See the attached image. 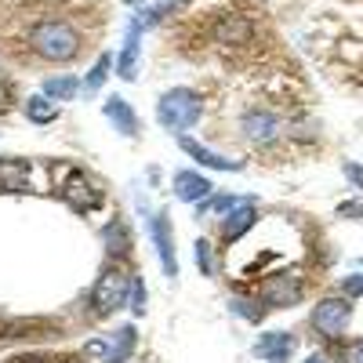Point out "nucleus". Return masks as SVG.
I'll return each instance as SVG.
<instances>
[{"instance_id": "f257e3e1", "label": "nucleus", "mask_w": 363, "mask_h": 363, "mask_svg": "<svg viewBox=\"0 0 363 363\" xmlns=\"http://www.w3.org/2000/svg\"><path fill=\"white\" fill-rule=\"evenodd\" d=\"M29 48L48 62H73L80 55V33L69 22H40L29 33Z\"/></svg>"}, {"instance_id": "f03ea898", "label": "nucleus", "mask_w": 363, "mask_h": 363, "mask_svg": "<svg viewBox=\"0 0 363 363\" xmlns=\"http://www.w3.org/2000/svg\"><path fill=\"white\" fill-rule=\"evenodd\" d=\"M157 116H160V128L174 131V135H186L193 124H200L203 116V99L189 87H174L167 95H160L157 102Z\"/></svg>"}, {"instance_id": "7ed1b4c3", "label": "nucleus", "mask_w": 363, "mask_h": 363, "mask_svg": "<svg viewBox=\"0 0 363 363\" xmlns=\"http://www.w3.org/2000/svg\"><path fill=\"white\" fill-rule=\"evenodd\" d=\"M128 294H131V280H124V272L109 265L95 280V287H91V309H95V316H109L124 306Z\"/></svg>"}, {"instance_id": "20e7f679", "label": "nucleus", "mask_w": 363, "mask_h": 363, "mask_svg": "<svg viewBox=\"0 0 363 363\" xmlns=\"http://www.w3.org/2000/svg\"><path fill=\"white\" fill-rule=\"evenodd\" d=\"M258 294H262L265 306L287 309V306H298V301H301V280L291 277V272H277V277H265L258 284Z\"/></svg>"}, {"instance_id": "39448f33", "label": "nucleus", "mask_w": 363, "mask_h": 363, "mask_svg": "<svg viewBox=\"0 0 363 363\" xmlns=\"http://www.w3.org/2000/svg\"><path fill=\"white\" fill-rule=\"evenodd\" d=\"M349 323H352V309H349V301H342V298H323L320 306L313 309V327L320 330V335H327V338H338Z\"/></svg>"}, {"instance_id": "423d86ee", "label": "nucleus", "mask_w": 363, "mask_h": 363, "mask_svg": "<svg viewBox=\"0 0 363 363\" xmlns=\"http://www.w3.org/2000/svg\"><path fill=\"white\" fill-rule=\"evenodd\" d=\"M186 153L196 160V164H203V167H211V171H240L244 164L240 160H233V157H218V153H211L207 145H200L196 138H189V135H182V142H178Z\"/></svg>"}, {"instance_id": "0eeeda50", "label": "nucleus", "mask_w": 363, "mask_h": 363, "mask_svg": "<svg viewBox=\"0 0 363 363\" xmlns=\"http://www.w3.org/2000/svg\"><path fill=\"white\" fill-rule=\"evenodd\" d=\"M138 33H142V22L131 18L128 22V40H124V48H120V55H116V73L124 80H135V73H138Z\"/></svg>"}, {"instance_id": "6e6552de", "label": "nucleus", "mask_w": 363, "mask_h": 363, "mask_svg": "<svg viewBox=\"0 0 363 363\" xmlns=\"http://www.w3.org/2000/svg\"><path fill=\"white\" fill-rule=\"evenodd\" d=\"M291 349H294V338L287 335V330H269V335H262L255 342V352L272 359V363H287L291 359Z\"/></svg>"}, {"instance_id": "1a4fd4ad", "label": "nucleus", "mask_w": 363, "mask_h": 363, "mask_svg": "<svg viewBox=\"0 0 363 363\" xmlns=\"http://www.w3.org/2000/svg\"><path fill=\"white\" fill-rule=\"evenodd\" d=\"M149 229H153V244L160 251V265L167 277H178V262H174V244H171V225L164 215H157L153 222H149Z\"/></svg>"}, {"instance_id": "9d476101", "label": "nucleus", "mask_w": 363, "mask_h": 363, "mask_svg": "<svg viewBox=\"0 0 363 363\" xmlns=\"http://www.w3.org/2000/svg\"><path fill=\"white\" fill-rule=\"evenodd\" d=\"M207 193H211V182H207L203 174H196V171H178V174H174V196H178V200L196 203V200H203Z\"/></svg>"}, {"instance_id": "9b49d317", "label": "nucleus", "mask_w": 363, "mask_h": 363, "mask_svg": "<svg viewBox=\"0 0 363 363\" xmlns=\"http://www.w3.org/2000/svg\"><path fill=\"white\" fill-rule=\"evenodd\" d=\"M62 200L84 211V207H95V203H99V189L87 182V174H80V171H77V174L66 182V186H62Z\"/></svg>"}, {"instance_id": "f8f14e48", "label": "nucleus", "mask_w": 363, "mask_h": 363, "mask_svg": "<svg viewBox=\"0 0 363 363\" xmlns=\"http://www.w3.org/2000/svg\"><path fill=\"white\" fill-rule=\"evenodd\" d=\"M244 135H247L251 142H258V145H269L272 138L280 135L277 116H272V113H247V116H244Z\"/></svg>"}, {"instance_id": "ddd939ff", "label": "nucleus", "mask_w": 363, "mask_h": 363, "mask_svg": "<svg viewBox=\"0 0 363 363\" xmlns=\"http://www.w3.org/2000/svg\"><path fill=\"white\" fill-rule=\"evenodd\" d=\"M33 182H29V164L18 160V157H8L0 160V189H11V193H22L29 189Z\"/></svg>"}, {"instance_id": "4468645a", "label": "nucleus", "mask_w": 363, "mask_h": 363, "mask_svg": "<svg viewBox=\"0 0 363 363\" xmlns=\"http://www.w3.org/2000/svg\"><path fill=\"white\" fill-rule=\"evenodd\" d=\"M215 37H218L222 44H247V40L255 37V26H251L247 18H240V15H229V18L218 22Z\"/></svg>"}, {"instance_id": "2eb2a0df", "label": "nucleus", "mask_w": 363, "mask_h": 363, "mask_svg": "<svg viewBox=\"0 0 363 363\" xmlns=\"http://www.w3.org/2000/svg\"><path fill=\"white\" fill-rule=\"evenodd\" d=\"M106 116H109V124L120 131V135H138V120H135V109L124 102V99H109L106 102Z\"/></svg>"}, {"instance_id": "dca6fc26", "label": "nucleus", "mask_w": 363, "mask_h": 363, "mask_svg": "<svg viewBox=\"0 0 363 363\" xmlns=\"http://www.w3.org/2000/svg\"><path fill=\"white\" fill-rule=\"evenodd\" d=\"M258 222V211L251 207V203H244V207H236L233 211V215L225 218V240H229V244H233V240H240V236H244L251 225Z\"/></svg>"}, {"instance_id": "f3484780", "label": "nucleus", "mask_w": 363, "mask_h": 363, "mask_svg": "<svg viewBox=\"0 0 363 363\" xmlns=\"http://www.w3.org/2000/svg\"><path fill=\"white\" fill-rule=\"evenodd\" d=\"M135 352V327H120V335L113 342V349L102 356V363H128Z\"/></svg>"}, {"instance_id": "a211bd4d", "label": "nucleus", "mask_w": 363, "mask_h": 363, "mask_svg": "<svg viewBox=\"0 0 363 363\" xmlns=\"http://www.w3.org/2000/svg\"><path fill=\"white\" fill-rule=\"evenodd\" d=\"M77 91H80V84L73 77H51V80H44V95L48 99H58V102L77 99Z\"/></svg>"}, {"instance_id": "6ab92c4d", "label": "nucleus", "mask_w": 363, "mask_h": 363, "mask_svg": "<svg viewBox=\"0 0 363 363\" xmlns=\"http://www.w3.org/2000/svg\"><path fill=\"white\" fill-rule=\"evenodd\" d=\"M26 116L33 120V124H51V120H55L58 113H55V106H51V99H48V95H44V99L37 95V99H29V102H26Z\"/></svg>"}, {"instance_id": "aec40b11", "label": "nucleus", "mask_w": 363, "mask_h": 363, "mask_svg": "<svg viewBox=\"0 0 363 363\" xmlns=\"http://www.w3.org/2000/svg\"><path fill=\"white\" fill-rule=\"evenodd\" d=\"M106 247H109L113 255H128V247H131V236H128V225H124V222L109 225V233H106Z\"/></svg>"}, {"instance_id": "412c9836", "label": "nucleus", "mask_w": 363, "mask_h": 363, "mask_svg": "<svg viewBox=\"0 0 363 363\" xmlns=\"http://www.w3.org/2000/svg\"><path fill=\"white\" fill-rule=\"evenodd\" d=\"M106 73H109V55H102L99 62L91 66V73L84 77V91H87V95H95V91L106 84Z\"/></svg>"}, {"instance_id": "4be33fe9", "label": "nucleus", "mask_w": 363, "mask_h": 363, "mask_svg": "<svg viewBox=\"0 0 363 363\" xmlns=\"http://www.w3.org/2000/svg\"><path fill=\"white\" fill-rule=\"evenodd\" d=\"M174 8H178V0H164V4L149 8V11H142V15H135V18H138V22H142V26L149 29V26H160V22H164V18H167V15H171Z\"/></svg>"}, {"instance_id": "5701e85b", "label": "nucleus", "mask_w": 363, "mask_h": 363, "mask_svg": "<svg viewBox=\"0 0 363 363\" xmlns=\"http://www.w3.org/2000/svg\"><path fill=\"white\" fill-rule=\"evenodd\" d=\"M196 265L203 277H215V251H211L207 240H196Z\"/></svg>"}, {"instance_id": "b1692460", "label": "nucleus", "mask_w": 363, "mask_h": 363, "mask_svg": "<svg viewBox=\"0 0 363 363\" xmlns=\"http://www.w3.org/2000/svg\"><path fill=\"white\" fill-rule=\"evenodd\" d=\"M131 313H135V316L145 313V284H142L138 277L131 280Z\"/></svg>"}, {"instance_id": "393cba45", "label": "nucleus", "mask_w": 363, "mask_h": 363, "mask_svg": "<svg viewBox=\"0 0 363 363\" xmlns=\"http://www.w3.org/2000/svg\"><path fill=\"white\" fill-rule=\"evenodd\" d=\"M345 363H363V342L349 345V352H345Z\"/></svg>"}, {"instance_id": "a878e982", "label": "nucleus", "mask_w": 363, "mask_h": 363, "mask_svg": "<svg viewBox=\"0 0 363 363\" xmlns=\"http://www.w3.org/2000/svg\"><path fill=\"white\" fill-rule=\"evenodd\" d=\"M233 309H236V313H244L247 320H258V309H255V306H247V301H233Z\"/></svg>"}, {"instance_id": "bb28decb", "label": "nucleus", "mask_w": 363, "mask_h": 363, "mask_svg": "<svg viewBox=\"0 0 363 363\" xmlns=\"http://www.w3.org/2000/svg\"><path fill=\"white\" fill-rule=\"evenodd\" d=\"M345 291H349L352 298H356V294H363V277H349V280H345Z\"/></svg>"}, {"instance_id": "cd10ccee", "label": "nucleus", "mask_w": 363, "mask_h": 363, "mask_svg": "<svg viewBox=\"0 0 363 363\" xmlns=\"http://www.w3.org/2000/svg\"><path fill=\"white\" fill-rule=\"evenodd\" d=\"M345 174H349V178L356 182V186L363 189V167H359V164H349V167H345Z\"/></svg>"}, {"instance_id": "c85d7f7f", "label": "nucleus", "mask_w": 363, "mask_h": 363, "mask_svg": "<svg viewBox=\"0 0 363 363\" xmlns=\"http://www.w3.org/2000/svg\"><path fill=\"white\" fill-rule=\"evenodd\" d=\"M11 363H44V356H37V352H33V356H29V352H22V356H15Z\"/></svg>"}, {"instance_id": "c756f323", "label": "nucleus", "mask_w": 363, "mask_h": 363, "mask_svg": "<svg viewBox=\"0 0 363 363\" xmlns=\"http://www.w3.org/2000/svg\"><path fill=\"white\" fill-rule=\"evenodd\" d=\"M306 363H320V356H313V359H306Z\"/></svg>"}, {"instance_id": "7c9ffc66", "label": "nucleus", "mask_w": 363, "mask_h": 363, "mask_svg": "<svg viewBox=\"0 0 363 363\" xmlns=\"http://www.w3.org/2000/svg\"><path fill=\"white\" fill-rule=\"evenodd\" d=\"M124 4H138V0H124Z\"/></svg>"}]
</instances>
